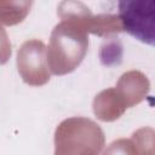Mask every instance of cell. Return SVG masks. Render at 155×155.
<instances>
[{
    "instance_id": "obj_1",
    "label": "cell",
    "mask_w": 155,
    "mask_h": 155,
    "mask_svg": "<svg viewBox=\"0 0 155 155\" xmlns=\"http://www.w3.org/2000/svg\"><path fill=\"white\" fill-rule=\"evenodd\" d=\"M88 48V34L76 22L63 19L58 23L46 47L50 73L65 75L75 70L84 61Z\"/></svg>"
},
{
    "instance_id": "obj_2",
    "label": "cell",
    "mask_w": 155,
    "mask_h": 155,
    "mask_svg": "<svg viewBox=\"0 0 155 155\" xmlns=\"http://www.w3.org/2000/svg\"><path fill=\"white\" fill-rule=\"evenodd\" d=\"M104 143L102 128L82 116L63 120L54 131V155H101Z\"/></svg>"
},
{
    "instance_id": "obj_3",
    "label": "cell",
    "mask_w": 155,
    "mask_h": 155,
    "mask_svg": "<svg viewBox=\"0 0 155 155\" xmlns=\"http://www.w3.org/2000/svg\"><path fill=\"white\" fill-rule=\"evenodd\" d=\"M122 30L148 45L155 41V1L124 0L119 2Z\"/></svg>"
},
{
    "instance_id": "obj_4",
    "label": "cell",
    "mask_w": 155,
    "mask_h": 155,
    "mask_svg": "<svg viewBox=\"0 0 155 155\" xmlns=\"http://www.w3.org/2000/svg\"><path fill=\"white\" fill-rule=\"evenodd\" d=\"M58 16L79 23L86 33L97 34L99 36H109L122 31V25L116 15L101 13L92 15L91 10L80 1H63L58 6Z\"/></svg>"
},
{
    "instance_id": "obj_5",
    "label": "cell",
    "mask_w": 155,
    "mask_h": 155,
    "mask_svg": "<svg viewBox=\"0 0 155 155\" xmlns=\"http://www.w3.org/2000/svg\"><path fill=\"white\" fill-rule=\"evenodd\" d=\"M17 69L22 80L29 86H42L50 81L46 45L38 39L27 40L17 52Z\"/></svg>"
},
{
    "instance_id": "obj_6",
    "label": "cell",
    "mask_w": 155,
    "mask_h": 155,
    "mask_svg": "<svg viewBox=\"0 0 155 155\" xmlns=\"http://www.w3.org/2000/svg\"><path fill=\"white\" fill-rule=\"evenodd\" d=\"M114 88L126 108H132L145 98L150 90V82L143 73L130 70L120 76Z\"/></svg>"
},
{
    "instance_id": "obj_7",
    "label": "cell",
    "mask_w": 155,
    "mask_h": 155,
    "mask_svg": "<svg viewBox=\"0 0 155 155\" xmlns=\"http://www.w3.org/2000/svg\"><path fill=\"white\" fill-rule=\"evenodd\" d=\"M126 109V105L114 87L101 91L93 99V113L102 121H114Z\"/></svg>"
},
{
    "instance_id": "obj_8",
    "label": "cell",
    "mask_w": 155,
    "mask_h": 155,
    "mask_svg": "<svg viewBox=\"0 0 155 155\" xmlns=\"http://www.w3.org/2000/svg\"><path fill=\"white\" fill-rule=\"evenodd\" d=\"M31 1H0V24L21 23L30 11Z\"/></svg>"
},
{
    "instance_id": "obj_9",
    "label": "cell",
    "mask_w": 155,
    "mask_h": 155,
    "mask_svg": "<svg viewBox=\"0 0 155 155\" xmlns=\"http://www.w3.org/2000/svg\"><path fill=\"white\" fill-rule=\"evenodd\" d=\"M138 150L139 155H153L154 154V131L150 127H144L136 131L131 138Z\"/></svg>"
},
{
    "instance_id": "obj_10",
    "label": "cell",
    "mask_w": 155,
    "mask_h": 155,
    "mask_svg": "<svg viewBox=\"0 0 155 155\" xmlns=\"http://www.w3.org/2000/svg\"><path fill=\"white\" fill-rule=\"evenodd\" d=\"M102 155H139L132 139L119 138L111 142Z\"/></svg>"
},
{
    "instance_id": "obj_11",
    "label": "cell",
    "mask_w": 155,
    "mask_h": 155,
    "mask_svg": "<svg viewBox=\"0 0 155 155\" xmlns=\"http://www.w3.org/2000/svg\"><path fill=\"white\" fill-rule=\"evenodd\" d=\"M121 45L119 40H110L102 46L101 50V59L104 64L109 65L115 63L116 59H121Z\"/></svg>"
},
{
    "instance_id": "obj_12",
    "label": "cell",
    "mask_w": 155,
    "mask_h": 155,
    "mask_svg": "<svg viewBox=\"0 0 155 155\" xmlns=\"http://www.w3.org/2000/svg\"><path fill=\"white\" fill-rule=\"evenodd\" d=\"M11 53H12L11 41L8 39V35H7L6 30L0 24V65L5 64L10 59Z\"/></svg>"
}]
</instances>
